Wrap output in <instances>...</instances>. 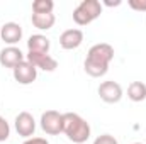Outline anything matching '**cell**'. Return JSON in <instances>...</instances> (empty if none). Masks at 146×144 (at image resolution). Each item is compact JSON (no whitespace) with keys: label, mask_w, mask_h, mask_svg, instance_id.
<instances>
[{"label":"cell","mask_w":146,"mask_h":144,"mask_svg":"<svg viewBox=\"0 0 146 144\" xmlns=\"http://www.w3.org/2000/svg\"><path fill=\"white\" fill-rule=\"evenodd\" d=\"M114 59V48L107 42H99L94 44L85 58L83 68L85 73L90 75L92 78H100L109 71V65Z\"/></svg>","instance_id":"cell-1"},{"label":"cell","mask_w":146,"mask_h":144,"mask_svg":"<svg viewBox=\"0 0 146 144\" xmlns=\"http://www.w3.org/2000/svg\"><path fill=\"white\" fill-rule=\"evenodd\" d=\"M63 134L75 144H83L90 137V124L75 112L63 114Z\"/></svg>","instance_id":"cell-2"},{"label":"cell","mask_w":146,"mask_h":144,"mask_svg":"<svg viewBox=\"0 0 146 144\" xmlns=\"http://www.w3.org/2000/svg\"><path fill=\"white\" fill-rule=\"evenodd\" d=\"M102 14V3L99 0H82L73 10V20L78 26H88Z\"/></svg>","instance_id":"cell-3"},{"label":"cell","mask_w":146,"mask_h":144,"mask_svg":"<svg viewBox=\"0 0 146 144\" xmlns=\"http://www.w3.org/2000/svg\"><path fill=\"white\" fill-rule=\"evenodd\" d=\"M41 129L49 136H58L63 132V114L58 110H46L41 115Z\"/></svg>","instance_id":"cell-4"},{"label":"cell","mask_w":146,"mask_h":144,"mask_svg":"<svg viewBox=\"0 0 146 144\" xmlns=\"http://www.w3.org/2000/svg\"><path fill=\"white\" fill-rule=\"evenodd\" d=\"M14 126H15L17 134H19L21 137H26V139L33 137L34 132H36V120H34V117H33L29 112H21V114L15 117Z\"/></svg>","instance_id":"cell-5"},{"label":"cell","mask_w":146,"mask_h":144,"mask_svg":"<svg viewBox=\"0 0 146 144\" xmlns=\"http://www.w3.org/2000/svg\"><path fill=\"white\" fill-rule=\"evenodd\" d=\"M99 97L106 104H117L122 98V87L117 81H102L99 87Z\"/></svg>","instance_id":"cell-6"},{"label":"cell","mask_w":146,"mask_h":144,"mask_svg":"<svg viewBox=\"0 0 146 144\" xmlns=\"http://www.w3.org/2000/svg\"><path fill=\"white\" fill-rule=\"evenodd\" d=\"M26 59L36 68V70H42V71H54L58 68V61L44 53H27Z\"/></svg>","instance_id":"cell-7"},{"label":"cell","mask_w":146,"mask_h":144,"mask_svg":"<svg viewBox=\"0 0 146 144\" xmlns=\"http://www.w3.org/2000/svg\"><path fill=\"white\" fill-rule=\"evenodd\" d=\"M26 59V56H24V53L19 49V48H15V46H7V48H3L2 51H0V65L3 66V68H10V70H14L19 63H22Z\"/></svg>","instance_id":"cell-8"},{"label":"cell","mask_w":146,"mask_h":144,"mask_svg":"<svg viewBox=\"0 0 146 144\" xmlns=\"http://www.w3.org/2000/svg\"><path fill=\"white\" fill-rule=\"evenodd\" d=\"M12 71H14L15 81L21 83V85H31V83L37 78V70L27 61V59H24L22 63H19Z\"/></svg>","instance_id":"cell-9"},{"label":"cell","mask_w":146,"mask_h":144,"mask_svg":"<svg viewBox=\"0 0 146 144\" xmlns=\"http://www.w3.org/2000/svg\"><path fill=\"white\" fill-rule=\"evenodd\" d=\"M0 37L9 46H14V44H17L22 39V27L17 22H7L0 29Z\"/></svg>","instance_id":"cell-10"},{"label":"cell","mask_w":146,"mask_h":144,"mask_svg":"<svg viewBox=\"0 0 146 144\" xmlns=\"http://www.w3.org/2000/svg\"><path fill=\"white\" fill-rule=\"evenodd\" d=\"M82 42H83V32L80 29H68L60 36V46L68 51L80 48Z\"/></svg>","instance_id":"cell-11"},{"label":"cell","mask_w":146,"mask_h":144,"mask_svg":"<svg viewBox=\"0 0 146 144\" xmlns=\"http://www.w3.org/2000/svg\"><path fill=\"white\" fill-rule=\"evenodd\" d=\"M49 48H51V42L49 39L42 34H34L27 39V49L29 53H44V54H49Z\"/></svg>","instance_id":"cell-12"},{"label":"cell","mask_w":146,"mask_h":144,"mask_svg":"<svg viewBox=\"0 0 146 144\" xmlns=\"http://www.w3.org/2000/svg\"><path fill=\"white\" fill-rule=\"evenodd\" d=\"M31 22L39 31H48V29H51L54 26L56 17H54V14H33Z\"/></svg>","instance_id":"cell-13"},{"label":"cell","mask_w":146,"mask_h":144,"mask_svg":"<svg viewBox=\"0 0 146 144\" xmlns=\"http://www.w3.org/2000/svg\"><path fill=\"white\" fill-rule=\"evenodd\" d=\"M127 97L133 102H143L146 98V85L143 81H133L127 88Z\"/></svg>","instance_id":"cell-14"},{"label":"cell","mask_w":146,"mask_h":144,"mask_svg":"<svg viewBox=\"0 0 146 144\" xmlns=\"http://www.w3.org/2000/svg\"><path fill=\"white\" fill-rule=\"evenodd\" d=\"M54 2L53 0H34L33 2V14H53Z\"/></svg>","instance_id":"cell-15"},{"label":"cell","mask_w":146,"mask_h":144,"mask_svg":"<svg viewBox=\"0 0 146 144\" xmlns=\"http://www.w3.org/2000/svg\"><path fill=\"white\" fill-rule=\"evenodd\" d=\"M10 136V127H9V122L0 115V144L3 141H7Z\"/></svg>","instance_id":"cell-16"},{"label":"cell","mask_w":146,"mask_h":144,"mask_svg":"<svg viewBox=\"0 0 146 144\" xmlns=\"http://www.w3.org/2000/svg\"><path fill=\"white\" fill-rule=\"evenodd\" d=\"M94 144H119L117 143V139L114 137V136H110V134H102V136H99Z\"/></svg>","instance_id":"cell-17"},{"label":"cell","mask_w":146,"mask_h":144,"mask_svg":"<svg viewBox=\"0 0 146 144\" xmlns=\"http://www.w3.org/2000/svg\"><path fill=\"white\" fill-rule=\"evenodd\" d=\"M127 3H129V7H131L133 10L146 12V0H129Z\"/></svg>","instance_id":"cell-18"},{"label":"cell","mask_w":146,"mask_h":144,"mask_svg":"<svg viewBox=\"0 0 146 144\" xmlns=\"http://www.w3.org/2000/svg\"><path fill=\"white\" fill-rule=\"evenodd\" d=\"M22 144H49L46 139H42V137H29V139H26Z\"/></svg>","instance_id":"cell-19"},{"label":"cell","mask_w":146,"mask_h":144,"mask_svg":"<svg viewBox=\"0 0 146 144\" xmlns=\"http://www.w3.org/2000/svg\"><path fill=\"white\" fill-rule=\"evenodd\" d=\"M106 5L107 7H117V5H121V2L117 0V2H106Z\"/></svg>","instance_id":"cell-20"},{"label":"cell","mask_w":146,"mask_h":144,"mask_svg":"<svg viewBox=\"0 0 146 144\" xmlns=\"http://www.w3.org/2000/svg\"><path fill=\"white\" fill-rule=\"evenodd\" d=\"M133 144H141V143H133Z\"/></svg>","instance_id":"cell-21"}]
</instances>
